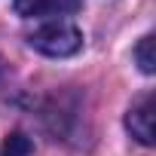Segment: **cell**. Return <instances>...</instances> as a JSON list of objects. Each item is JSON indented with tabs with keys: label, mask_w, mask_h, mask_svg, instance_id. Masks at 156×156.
I'll return each mask as SVG.
<instances>
[{
	"label": "cell",
	"mask_w": 156,
	"mask_h": 156,
	"mask_svg": "<svg viewBox=\"0 0 156 156\" xmlns=\"http://www.w3.org/2000/svg\"><path fill=\"white\" fill-rule=\"evenodd\" d=\"M28 43L37 52L49 55V58H67L73 52H80L83 34H80V28H76L73 22H67V19H52V22L37 25L28 34Z\"/></svg>",
	"instance_id": "6da1fadb"
},
{
	"label": "cell",
	"mask_w": 156,
	"mask_h": 156,
	"mask_svg": "<svg viewBox=\"0 0 156 156\" xmlns=\"http://www.w3.org/2000/svg\"><path fill=\"white\" fill-rule=\"evenodd\" d=\"M126 129L138 144H144V147L153 144V95L150 92H144L141 98L132 101V107L126 113Z\"/></svg>",
	"instance_id": "7a4b0ae2"
},
{
	"label": "cell",
	"mask_w": 156,
	"mask_h": 156,
	"mask_svg": "<svg viewBox=\"0 0 156 156\" xmlns=\"http://www.w3.org/2000/svg\"><path fill=\"white\" fill-rule=\"evenodd\" d=\"M12 6L25 19H46V16H70L80 9V0H12Z\"/></svg>",
	"instance_id": "3957f363"
},
{
	"label": "cell",
	"mask_w": 156,
	"mask_h": 156,
	"mask_svg": "<svg viewBox=\"0 0 156 156\" xmlns=\"http://www.w3.org/2000/svg\"><path fill=\"white\" fill-rule=\"evenodd\" d=\"M31 150H34V144L22 132H12V135H6L3 147H0V156H31Z\"/></svg>",
	"instance_id": "277c9868"
},
{
	"label": "cell",
	"mask_w": 156,
	"mask_h": 156,
	"mask_svg": "<svg viewBox=\"0 0 156 156\" xmlns=\"http://www.w3.org/2000/svg\"><path fill=\"white\" fill-rule=\"evenodd\" d=\"M135 61L144 73H153L156 70V58H153V34L141 37V43L135 46Z\"/></svg>",
	"instance_id": "5b68a950"
}]
</instances>
